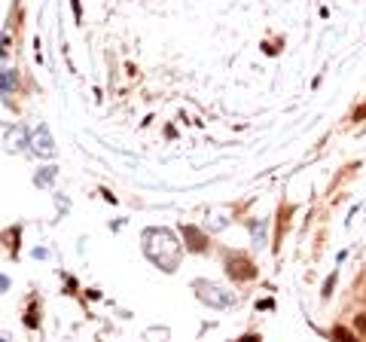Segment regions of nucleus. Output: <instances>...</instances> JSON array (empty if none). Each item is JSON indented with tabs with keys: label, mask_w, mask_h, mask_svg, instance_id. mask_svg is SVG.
I'll list each match as a JSON object with an SVG mask.
<instances>
[{
	"label": "nucleus",
	"mask_w": 366,
	"mask_h": 342,
	"mask_svg": "<svg viewBox=\"0 0 366 342\" xmlns=\"http://www.w3.org/2000/svg\"><path fill=\"white\" fill-rule=\"evenodd\" d=\"M18 235H21V229H18V226H16V229H6V232H3V238H6V242H9L6 247L13 250V257L18 254Z\"/></svg>",
	"instance_id": "8"
},
{
	"label": "nucleus",
	"mask_w": 366,
	"mask_h": 342,
	"mask_svg": "<svg viewBox=\"0 0 366 342\" xmlns=\"http://www.w3.org/2000/svg\"><path fill=\"white\" fill-rule=\"evenodd\" d=\"M25 324H28V327H37V324H40V312H34V309H31V312L25 315Z\"/></svg>",
	"instance_id": "10"
},
{
	"label": "nucleus",
	"mask_w": 366,
	"mask_h": 342,
	"mask_svg": "<svg viewBox=\"0 0 366 342\" xmlns=\"http://www.w3.org/2000/svg\"><path fill=\"white\" fill-rule=\"evenodd\" d=\"M34 153H40V156H55V141H52V134L46 125H37V132H34Z\"/></svg>",
	"instance_id": "3"
},
{
	"label": "nucleus",
	"mask_w": 366,
	"mask_h": 342,
	"mask_svg": "<svg viewBox=\"0 0 366 342\" xmlns=\"http://www.w3.org/2000/svg\"><path fill=\"white\" fill-rule=\"evenodd\" d=\"M196 290H199V300L201 303H208L214 305V309H229V305H235V296L223 290V287H217V284H204V281H196Z\"/></svg>",
	"instance_id": "1"
},
{
	"label": "nucleus",
	"mask_w": 366,
	"mask_h": 342,
	"mask_svg": "<svg viewBox=\"0 0 366 342\" xmlns=\"http://www.w3.org/2000/svg\"><path fill=\"white\" fill-rule=\"evenodd\" d=\"M0 342H6V339H0Z\"/></svg>",
	"instance_id": "17"
},
{
	"label": "nucleus",
	"mask_w": 366,
	"mask_h": 342,
	"mask_svg": "<svg viewBox=\"0 0 366 342\" xmlns=\"http://www.w3.org/2000/svg\"><path fill=\"white\" fill-rule=\"evenodd\" d=\"M6 290H9V278L0 275V293H6Z\"/></svg>",
	"instance_id": "15"
},
{
	"label": "nucleus",
	"mask_w": 366,
	"mask_h": 342,
	"mask_svg": "<svg viewBox=\"0 0 366 342\" xmlns=\"http://www.w3.org/2000/svg\"><path fill=\"white\" fill-rule=\"evenodd\" d=\"M360 119H366V104H363V107H357V110H354V122H360Z\"/></svg>",
	"instance_id": "14"
},
{
	"label": "nucleus",
	"mask_w": 366,
	"mask_h": 342,
	"mask_svg": "<svg viewBox=\"0 0 366 342\" xmlns=\"http://www.w3.org/2000/svg\"><path fill=\"white\" fill-rule=\"evenodd\" d=\"M333 342H357V336L348 327H333Z\"/></svg>",
	"instance_id": "9"
},
{
	"label": "nucleus",
	"mask_w": 366,
	"mask_h": 342,
	"mask_svg": "<svg viewBox=\"0 0 366 342\" xmlns=\"http://www.w3.org/2000/svg\"><path fill=\"white\" fill-rule=\"evenodd\" d=\"M354 327H357L360 333L366 336V312H363V315H357V318H354Z\"/></svg>",
	"instance_id": "11"
},
{
	"label": "nucleus",
	"mask_w": 366,
	"mask_h": 342,
	"mask_svg": "<svg viewBox=\"0 0 366 342\" xmlns=\"http://www.w3.org/2000/svg\"><path fill=\"white\" fill-rule=\"evenodd\" d=\"M55 171H58L55 165H49V168H40V174H34V184H37V187H49L52 180H55Z\"/></svg>",
	"instance_id": "6"
},
{
	"label": "nucleus",
	"mask_w": 366,
	"mask_h": 342,
	"mask_svg": "<svg viewBox=\"0 0 366 342\" xmlns=\"http://www.w3.org/2000/svg\"><path fill=\"white\" fill-rule=\"evenodd\" d=\"M250 232H254V245H256V247H262V245H266V226H262L259 220H254V223H250Z\"/></svg>",
	"instance_id": "7"
},
{
	"label": "nucleus",
	"mask_w": 366,
	"mask_h": 342,
	"mask_svg": "<svg viewBox=\"0 0 366 342\" xmlns=\"http://www.w3.org/2000/svg\"><path fill=\"white\" fill-rule=\"evenodd\" d=\"M183 238H186V247L189 250H204L208 247V235H204L201 229H196V226H183Z\"/></svg>",
	"instance_id": "5"
},
{
	"label": "nucleus",
	"mask_w": 366,
	"mask_h": 342,
	"mask_svg": "<svg viewBox=\"0 0 366 342\" xmlns=\"http://www.w3.org/2000/svg\"><path fill=\"white\" fill-rule=\"evenodd\" d=\"M238 342H262V339H259V336H254V333H247V336H241Z\"/></svg>",
	"instance_id": "16"
},
{
	"label": "nucleus",
	"mask_w": 366,
	"mask_h": 342,
	"mask_svg": "<svg viewBox=\"0 0 366 342\" xmlns=\"http://www.w3.org/2000/svg\"><path fill=\"white\" fill-rule=\"evenodd\" d=\"M333 284H336V275H329V278H327V284H324V296L333 293Z\"/></svg>",
	"instance_id": "12"
},
{
	"label": "nucleus",
	"mask_w": 366,
	"mask_h": 342,
	"mask_svg": "<svg viewBox=\"0 0 366 342\" xmlns=\"http://www.w3.org/2000/svg\"><path fill=\"white\" fill-rule=\"evenodd\" d=\"M6 43H9V37H6V34H0V58H3V55L9 52V49H6Z\"/></svg>",
	"instance_id": "13"
},
{
	"label": "nucleus",
	"mask_w": 366,
	"mask_h": 342,
	"mask_svg": "<svg viewBox=\"0 0 366 342\" xmlns=\"http://www.w3.org/2000/svg\"><path fill=\"white\" fill-rule=\"evenodd\" d=\"M16 86H18V76H16V71H13V67H3V71H0V95H3V101H6V104H9V98H13Z\"/></svg>",
	"instance_id": "4"
},
{
	"label": "nucleus",
	"mask_w": 366,
	"mask_h": 342,
	"mask_svg": "<svg viewBox=\"0 0 366 342\" xmlns=\"http://www.w3.org/2000/svg\"><path fill=\"white\" fill-rule=\"evenodd\" d=\"M226 272H229V278H232V281H254V278H256L254 260H247L244 254H229Z\"/></svg>",
	"instance_id": "2"
}]
</instances>
